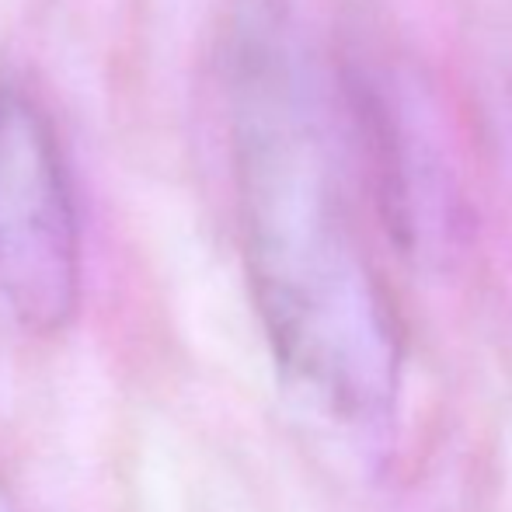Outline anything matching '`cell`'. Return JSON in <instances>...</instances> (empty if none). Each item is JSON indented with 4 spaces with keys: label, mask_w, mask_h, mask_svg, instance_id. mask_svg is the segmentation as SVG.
I'll list each match as a JSON object with an SVG mask.
<instances>
[{
    "label": "cell",
    "mask_w": 512,
    "mask_h": 512,
    "mask_svg": "<svg viewBox=\"0 0 512 512\" xmlns=\"http://www.w3.org/2000/svg\"><path fill=\"white\" fill-rule=\"evenodd\" d=\"M0 304L56 335L81 304V227L53 122L0 74Z\"/></svg>",
    "instance_id": "cell-2"
},
{
    "label": "cell",
    "mask_w": 512,
    "mask_h": 512,
    "mask_svg": "<svg viewBox=\"0 0 512 512\" xmlns=\"http://www.w3.org/2000/svg\"><path fill=\"white\" fill-rule=\"evenodd\" d=\"M227 112L244 258L279 366L324 411L377 422L405 338L352 216L328 84L283 0L237 4Z\"/></svg>",
    "instance_id": "cell-1"
}]
</instances>
